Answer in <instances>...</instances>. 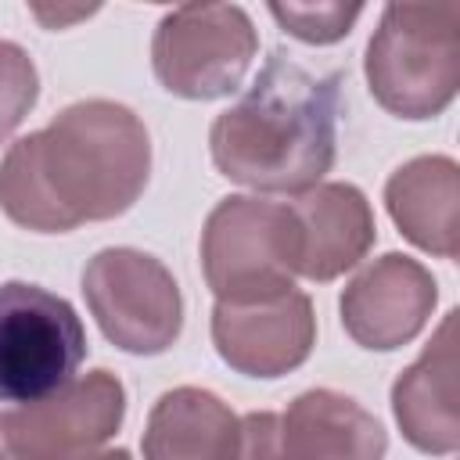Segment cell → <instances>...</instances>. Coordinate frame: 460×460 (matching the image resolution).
Listing matches in <instances>:
<instances>
[{
    "label": "cell",
    "instance_id": "ac0fdd59",
    "mask_svg": "<svg viewBox=\"0 0 460 460\" xmlns=\"http://www.w3.org/2000/svg\"><path fill=\"white\" fill-rule=\"evenodd\" d=\"M237 460H284L280 453V417L270 410H255L241 417V446Z\"/></svg>",
    "mask_w": 460,
    "mask_h": 460
},
{
    "label": "cell",
    "instance_id": "4fadbf2b",
    "mask_svg": "<svg viewBox=\"0 0 460 460\" xmlns=\"http://www.w3.org/2000/svg\"><path fill=\"white\" fill-rule=\"evenodd\" d=\"M280 453L284 460H385L388 435L352 395L309 388L280 413Z\"/></svg>",
    "mask_w": 460,
    "mask_h": 460
},
{
    "label": "cell",
    "instance_id": "30bf717a",
    "mask_svg": "<svg viewBox=\"0 0 460 460\" xmlns=\"http://www.w3.org/2000/svg\"><path fill=\"white\" fill-rule=\"evenodd\" d=\"M212 345L219 359L244 377H284L298 370L316 345L313 302L295 288L255 302H216Z\"/></svg>",
    "mask_w": 460,
    "mask_h": 460
},
{
    "label": "cell",
    "instance_id": "3957f363",
    "mask_svg": "<svg viewBox=\"0 0 460 460\" xmlns=\"http://www.w3.org/2000/svg\"><path fill=\"white\" fill-rule=\"evenodd\" d=\"M363 75L370 97L395 119L442 115L460 86V7L388 4L367 43Z\"/></svg>",
    "mask_w": 460,
    "mask_h": 460
},
{
    "label": "cell",
    "instance_id": "52a82bcc",
    "mask_svg": "<svg viewBox=\"0 0 460 460\" xmlns=\"http://www.w3.org/2000/svg\"><path fill=\"white\" fill-rule=\"evenodd\" d=\"M83 298L101 334L129 356H158L183 331L176 277L140 248H101L83 266Z\"/></svg>",
    "mask_w": 460,
    "mask_h": 460
},
{
    "label": "cell",
    "instance_id": "ffe728a7",
    "mask_svg": "<svg viewBox=\"0 0 460 460\" xmlns=\"http://www.w3.org/2000/svg\"><path fill=\"white\" fill-rule=\"evenodd\" d=\"M75 460H133L129 449H93V453H83Z\"/></svg>",
    "mask_w": 460,
    "mask_h": 460
},
{
    "label": "cell",
    "instance_id": "6da1fadb",
    "mask_svg": "<svg viewBox=\"0 0 460 460\" xmlns=\"http://www.w3.org/2000/svg\"><path fill=\"white\" fill-rule=\"evenodd\" d=\"M147 176L151 137L140 115L119 101L90 97L7 147L0 158V208L25 230L68 234L129 212Z\"/></svg>",
    "mask_w": 460,
    "mask_h": 460
},
{
    "label": "cell",
    "instance_id": "8fae6325",
    "mask_svg": "<svg viewBox=\"0 0 460 460\" xmlns=\"http://www.w3.org/2000/svg\"><path fill=\"white\" fill-rule=\"evenodd\" d=\"M456 309L442 316L431 341L392 385V413L402 438L428 456H453L460 449L456 406Z\"/></svg>",
    "mask_w": 460,
    "mask_h": 460
},
{
    "label": "cell",
    "instance_id": "9c48e42d",
    "mask_svg": "<svg viewBox=\"0 0 460 460\" xmlns=\"http://www.w3.org/2000/svg\"><path fill=\"white\" fill-rule=\"evenodd\" d=\"M435 302L438 284L431 270L402 252H385L345 284L338 313L345 334L359 349L392 352L428 327Z\"/></svg>",
    "mask_w": 460,
    "mask_h": 460
},
{
    "label": "cell",
    "instance_id": "2e32d148",
    "mask_svg": "<svg viewBox=\"0 0 460 460\" xmlns=\"http://www.w3.org/2000/svg\"><path fill=\"white\" fill-rule=\"evenodd\" d=\"M266 11L288 36H295L309 47H327L352 32V25L363 14V4H341V0H316V4L288 0V4H280V0H273Z\"/></svg>",
    "mask_w": 460,
    "mask_h": 460
},
{
    "label": "cell",
    "instance_id": "9a60e30c",
    "mask_svg": "<svg viewBox=\"0 0 460 460\" xmlns=\"http://www.w3.org/2000/svg\"><path fill=\"white\" fill-rule=\"evenodd\" d=\"M140 446L144 460H237L241 417L216 392L180 385L155 399Z\"/></svg>",
    "mask_w": 460,
    "mask_h": 460
},
{
    "label": "cell",
    "instance_id": "7a4b0ae2",
    "mask_svg": "<svg viewBox=\"0 0 460 460\" xmlns=\"http://www.w3.org/2000/svg\"><path fill=\"white\" fill-rule=\"evenodd\" d=\"M341 72L316 75L273 50L252 86L208 129L219 176L262 194H302L331 172L345 111Z\"/></svg>",
    "mask_w": 460,
    "mask_h": 460
},
{
    "label": "cell",
    "instance_id": "7c38bea8",
    "mask_svg": "<svg viewBox=\"0 0 460 460\" xmlns=\"http://www.w3.org/2000/svg\"><path fill=\"white\" fill-rule=\"evenodd\" d=\"M291 212L302 234V266L298 277L327 284L345 270L359 266L377 241V223L367 194L356 183H316L295 194Z\"/></svg>",
    "mask_w": 460,
    "mask_h": 460
},
{
    "label": "cell",
    "instance_id": "5b68a950",
    "mask_svg": "<svg viewBox=\"0 0 460 460\" xmlns=\"http://www.w3.org/2000/svg\"><path fill=\"white\" fill-rule=\"evenodd\" d=\"M86 359V327L68 298L29 284H0V402H36L65 388Z\"/></svg>",
    "mask_w": 460,
    "mask_h": 460
},
{
    "label": "cell",
    "instance_id": "277c9868",
    "mask_svg": "<svg viewBox=\"0 0 460 460\" xmlns=\"http://www.w3.org/2000/svg\"><path fill=\"white\" fill-rule=\"evenodd\" d=\"M302 234L288 201L226 194L201 226V273L216 302H255L295 288Z\"/></svg>",
    "mask_w": 460,
    "mask_h": 460
},
{
    "label": "cell",
    "instance_id": "8992f818",
    "mask_svg": "<svg viewBox=\"0 0 460 460\" xmlns=\"http://www.w3.org/2000/svg\"><path fill=\"white\" fill-rule=\"evenodd\" d=\"M259 54V32L237 4H183L158 18L151 68L183 101L230 97Z\"/></svg>",
    "mask_w": 460,
    "mask_h": 460
},
{
    "label": "cell",
    "instance_id": "e0dca14e",
    "mask_svg": "<svg viewBox=\"0 0 460 460\" xmlns=\"http://www.w3.org/2000/svg\"><path fill=\"white\" fill-rule=\"evenodd\" d=\"M40 97V72L25 47L0 40V144L25 122Z\"/></svg>",
    "mask_w": 460,
    "mask_h": 460
},
{
    "label": "cell",
    "instance_id": "d6986e66",
    "mask_svg": "<svg viewBox=\"0 0 460 460\" xmlns=\"http://www.w3.org/2000/svg\"><path fill=\"white\" fill-rule=\"evenodd\" d=\"M29 11H32L47 29H65V25H72V22L90 18L97 7H43V4H32Z\"/></svg>",
    "mask_w": 460,
    "mask_h": 460
},
{
    "label": "cell",
    "instance_id": "ba28073f",
    "mask_svg": "<svg viewBox=\"0 0 460 460\" xmlns=\"http://www.w3.org/2000/svg\"><path fill=\"white\" fill-rule=\"evenodd\" d=\"M126 417V388L111 370H90L65 388L0 413V460H75L104 446Z\"/></svg>",
    "mask_w": 460,
    "mask_h": 460
},
{
    "label": "cell",
    "instance_id": "5bb4252c",
    "mask_svg": "<svg viewBox=\"0 0 460 460\" xmlns=\"http://www.w3.org/2000/svg\"><path fill=\"white\" fill-rule=\"evenodd\" d=\"M385 208L399 234L428 255L460 252V165L449 155H417L385 183Z\"/></svg>",
    "mask_w": 460,
    "mask_h": 460
}]
</instances>
